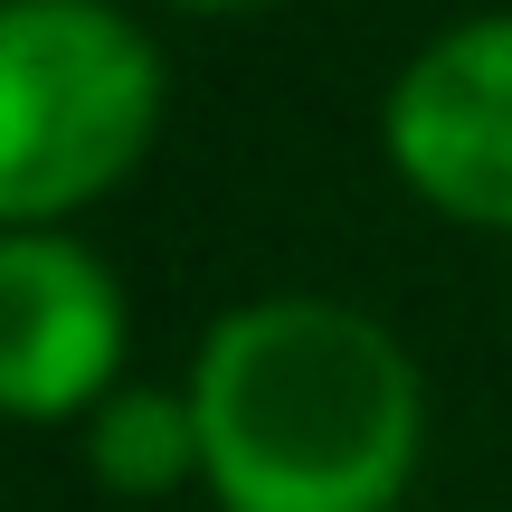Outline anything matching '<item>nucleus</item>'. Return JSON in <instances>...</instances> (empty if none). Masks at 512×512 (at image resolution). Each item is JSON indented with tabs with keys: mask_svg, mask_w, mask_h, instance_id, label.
<instances>
[{
	"mask_svg": "<svg viewBox=\"0 0 512 512\" xmlns=\"http://www.w3.org/2000/svg\"><path fill=\"white\" fill-rule=\"evenodd\" d=\"M162 48L114 0H0V228L95 209L162 133Z\"/></svg>",
	"mask_w": 512,
	"mask_h": 512,
	"instance_id": "obj_2",
	"label": "nucleus"
},
{
	"mask_svg": "<svg viewBox=\"0 0 512 512\" xmlns=\"http://www.w3.org/2000/svg\"><path fill=\"white\" fill-rule=\"evenodd\" d=\"M124 285L67 228H0V418L86 427L124 389Z\"/></svg>",
	"mask_w": 512,
	"mask_h": 512,
	"instance_id": "obj_4",
	"label": "nucleus"
},
{
	"mask_svg": "<svg viewBox=\"0 0 512 512\" xmlns=\"http://www.w3.org/2000/svg\"><path fill=\"white\" fill-rule=\"evenodd\" d=\"M190 418L219 512H399L427 446V389L380 313L256 294L200 332Z\"/></svg>",
	"mask_w": 512,
	"mask_h": 512,
	"instance_id": "obj_1",
	"label": "nucleus"
},
{
	"mask_svg": "<svg viewBox=\"0 0 512 512\" xmlns=\"http://www.w3.org/2000/svg\"><path fill=\"white\" fill-rule=\"evenodd\" d=\"M86 475L105 494H171V484L200 475V418H190V389H114L105 408L86 418Z\"/></svg>",
	"mask_w": 512,
	"mask_h": 512,
	"instance_id": "obj_5",
	"label": "nucleus"
},
{
	"mask_svg": "<svg viewBox=\"0 0 512 512\" xmlns=\"http://www.w3.org/2000/svg\"><path fill=\"white\" fill-rule=\"evenodd\" d=\"M380 152L437 219L512 238V10L456 19L399 67Z\"/></svg>",
	"mask_w": 512,
	"mask_h": 512,
	"instance_id": "obj_3",
	"label": "nucleus"
},
{
	"mask_svg": "<svg viewBox=\"0 0 512 512\" xmlns=\"http://www.w3.org/2000/svg\"><path fill=\"white\" fill-rule=\"evenodd\" d=\"M162 10H190V19H228V10H266V0H162Z\"/></svg>",
	"mask_w": 512,
	"mask_h": 512,
	"instance_id": "obj_6",
	"label": "nucleus"
}]
</instances>
